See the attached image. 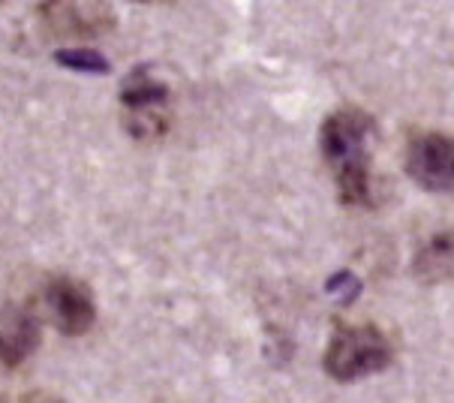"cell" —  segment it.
Returning a JSON list of instances; mask_svg holds the SVG:
<instances>
[{
  "label": "cell",
  "mask_w": 454,
  "mask_h": 403,
  "mask_svg": "<svg viewBox=\"0 0 454 403\" xmlns=\"http://www.w3.org/2000/svg\"><path fill=\"white\" fill-rule=\"evenodd\" d=\"M371 115L356 106L331 112L319 130L322 160L334 175L343 205H364L371 199Z\"/></svg>",
  "instance_id": "cell-1"
},
{
  "label": "cell",
  "mask_w": 454,
  "mask_h": 403,
  "mask_svg": "<svg viewBox=\"0 0 454 403\" xmlns=\"http://www.w3.org/2000/svg\"><path fill=\"white\" fill-rule=\"evenodd\" d=\"M395 352L388 337L373 325H340L325 350V370L337 383H356L386 370Z\"/></svg>",
  "instance_id": "cell-2"
},
{
  "label": "cell",
  "mask_w": 454,
  "mask_h": 403,
  "mask_svg": "<svg viewBox=\"0 0 454 403\" xmlns=\"http://www.w3.org/2000/svg\"><path fill=\"white\" fill-rule=\"evenodd\" d=\"M406 172L430 193H454V138L445 133H419L406 148Z\"/></svg>",
  "instance_id": "cell-3"
},
{
  "label": "cell",
  "mask_w": 454,
  "mask_h": 403,
  "mask_svg": "<svg viewBox=\"0 0 454 403\" xmlns=\"http://www.w3.org/2000/svg\"><path fill=\"white\" fill-rule=\"evenodd\" d=\"M45 313L55 322V328L67 337H79L90 331L97 320V301L88 283L75 281V277H55L49 281L43 292Z\"/></svg>",
  "instance_id": "cell-4"
},
{
  "label": "cell",
  "mask_w": 454,
  "mask_h": 403,
  "mask_svg": "<svg viewBox=\"0 0 454 403\" xmlns=\"http://www.w3.org/2000/svg\"><path fill=\"white\" fill-rule=\"evenodd\" d=\"M45 28L55 36H73V40H94V36L109 34L114 28V10L109 4H79V0H55V4L36 6Z\"/></svg>",
  "instance_id": "cell-5"
},
{
  "label": "cell",
  "mask_w": 454,
  "mask_h": 403,
  "mask_svg": "<svg viewBox=\"0 0 454 403\" xmlns=\"http://www.w3.org/2000/svg\"><path fill=\"white\" fill-rule=\"evenodd\" d=\"M43 340V322L25 304L0 307V364L21 367Z\"/></svg>",
  "instance_id": "cell-6"
},
{
  "label": "cell",
  "mask_w": 454,
  "mask_h": 403,
  "mask_svg": "<svg viewBox=\"0 0 454 403\" xmlns=\"http://www.w3.org/2000/svg\"><path fill=\"white\" fill-rule=\"evenodd\" d=\"M412 274L421 283H445L454 277V232H436L419 247L412 259Z\"/></svg>",
  "instance_id": "cell-7"
},
{
  "label": "cell",
  "mask_w": 454,
  "mask_h": 403,
  "mask_svg": "<svg viewBox=\"0 0 454 403\" xmlns=\"http://www.w3.org/2000/svg\"><path fill=\"white\" fill-rule=\"evenodd\" d=\"M121 106L124 112H157L168 108V88L160 79H153L151 64L136 67L121 84Z\"/></svg>",
  "instance_id": "cell-8"
},
{
  "label": "cell",
  "mask_w": 454,
  "mask_h": 403,
  "mask_svg": "<svg viewBox=\"0 0 454 403\" xmlns=\"http://www.w3.org/2000/svg\"><path fill=\"white\" fill-rule=\"evenodd\" d=\"M55 60L60 67L75 69V73H88V75H109L112 73V64L103 51L82 49V45H75V49H58Z\"/></svg>",
  "instance_id": "cell-9"
},
{
  "label": "cell",
  "mask_w": 454,
  "mask_h": 403,
  "mask_svg": "<svg viewBox=\"0 0 454 403\" xmlns=\"http://www.w3.org/2000/svg\"><path fill=\"white\" fill-rule=\"evenodd\" d=\"M172 123V112L168 108H157V112H124V127L133 138H160Z\"/></svg>",
  "instance_id": "cell-10"
},
{
  "label": "cell",
  "mask_w": 454,
  "mask_h": 403,
  "mask_svg": "<svg viewBox=\"0 0 454 403\" xmlns=\"http://www.w3.org/2000/svg\"><path fill=\"white\" fill-rule=\"evenodd\" d=\"M358 289H361V283L352 274H346V271L334 274L325 283V292H331V296H340V301H352V298L358 296Z\"/></svg>",
  "instance_id": "cell-11"
},
{
  "label": "cell",
  "mask_w": 454,
  "mask_h": 403,
  "mask_svg": "<svg viewBox=\"0 0 454 403\" xmlns=\"http://www.w3.org/2000/svg\"><path fill=\"white\" fill-rule=\"evenodd\" d=\"M21 403H64V400H58V398H49V394H36V398H25Z\"/></svg>",
  "instance_id": "cell-12"
}]
</instances>
